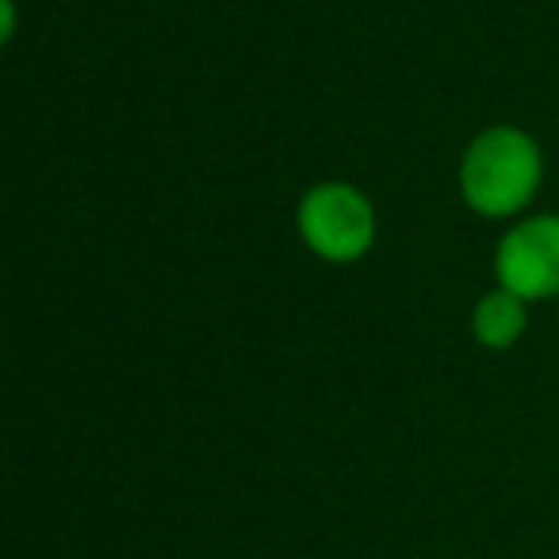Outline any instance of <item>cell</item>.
Masks as SVG:
<instances>
[{
  "label": "cell",
  "mask_w": 559,
  "mask_h": 559,
  "mask_svg": "<svg viewBox=\"0 0 559 559\" xmlns=\"http://www.w3.org/2000/svg\"><path fill=\"white\" fill-rule=\"evenodd\" d=\"M540 146L518 127L475 134L460 157V195L483 218H510L533 203L540 188Z\"/></svg>",
  "instance_id": "1"
},
{
  "label": "cell",
  "mask_w": 559,
  "mask_h": 559,
  "mask_svg": "<svg viewBox=\"0 0 559 559\" xmlns=\"http://www.w3.org/2000/svg\"><path fill=\"white\" fill-rule=\"evenodd\" d=\"M296 226L314 257L330 264H349L372 249L376 207L360 188L345 180H322L299 200Z\"/></svg>",
  "instance_id": "2"
},
{
  "label": "cell",
  "mask_w": 559,
  "mask_h": 559,
  "mask_svg": "<svg viewBox=\"0 0 559 559\" xmlns=\"http://www.w3.org/2000/svg\"><path fill=\"white\" fill-rule=\"evenodd\" d=\"M498 288L525 304L559 296V215H528L495 249Z\"/></svg>",
  "instance_id": "3"
},
{
  "label": "cell",
  "mask_w": 559,
  "mask_h": 559,
  "mask_svg": "<svg viewBox=\"0 0 559 559\" xmlns=\"http://www.w3.org/2000/svg\"><path fill=\"white\" fill-rule=\"evenodd\" d=\"M525 299H518L513 292L506 288H495L487 292V296H479V304H475L472 311V334L475 342L483 345V349L490 353H502L510 349V345L521 342V334H525Z\"/></svg>",
  "instance_id": "4"
},
{
  "label": "cell",
  "mask_w": 559,
  "mask_h": 559,
  "mask_svg": "<svg viewBox=\"0 0 559 559\" xmlns=\"http://www.w3.org/2000/svg\"><path fill=\"white\" fill-rule=\"evenodd\" d=\"M12 32H16V9L12 0H0V39L12 43Z\"/></svg>",
  "instance_id": "5"
}]
</instances>
